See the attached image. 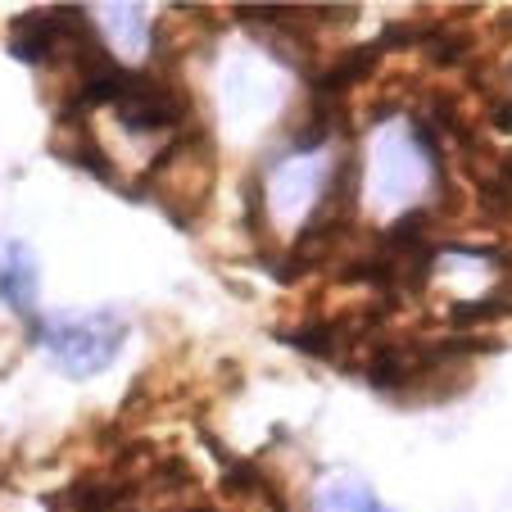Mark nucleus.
Segmentation results:
<instances>
[{
  "label": "nucleus",
  "instance_id": "obj_4",
  "mask_svg": "<svg viewBox=\"0 0 512 512\" xmlns=\"http://www.w3.org/2000/svg\"><path fill=\"white\" fill-rule=\"evenodd\" d=\"M96 19H100V32H105L118 50H127V55H145V32L150 28H145V14L136 10V5H105Z\"/></svg>",
  "mask_w": 512,
  "mask_h": 512
},
{
  "label": "nucleus",
  "instance_id": "obj_1",
  "mask_svg": "<svg viewBox=\"0 0 512 512\" xmlns=\"http://www.w3.org/2000/svg\"><path fill=\"white\" fill-rule=\"evenodd\" d=\"M28 331L68 377H96L127 345V322L114 309H91L73 313V318H32Z\"/></svg>",
  "mask_w": 512,
  "mask_h": 512
},
{
  "label": "nucleus",
  "instance_id": "obj_6",
  "mask_svg": "<svg viewBox=\"0 0 512 512\" xmlns=\"http://www.w3.org/2000/svg\"><path fill=\"white\" fill-rule=\"evenodd\" d=\"M499 127H508V132H512V105L499 109Z\"/></svg>",
  "mask_w": 512,
  "mask_h": 512
},
{
  "label": "nucleus",
  "instance_id": "obj_3",
  "mask_svg": "<svg viewBox=\"0 0 512 512\" xmlns=\"http://www.w3.org/2000/svg\"><path fill=\"white\" fill-rule=\"evenodd\" d=\"M78 23V10L73 14H23L19 23H14V55L28 59V64H46L50 55H55V46L64 41V32Z\"/></svg>",
  "mask_w": 512,
  "mask_h": 512
},
{
  "label": "nucleus",
  "instance_id": "obj_5",
  "mask_svg": "<svg viewBox=\"0 0 512 512\" xmlns=\"http://www.w3.org/2000/svg\"><path fill=\"white\" fill-rule=\"evenodd\" d=\"M318 512H386L377 503V494L358 481H331L327 490H318Z\"/></svg>",
  "mask_w": 512,
  "mask_h": 512
},
{
  "label": "nucleus",
  "instance_id": "obj_2",
  "mask_svg": "<svg viewBox=\"0 0 512 512\" xmlns=\"http://www.w3.org/2000/svg\"><path fill=\"white\" fill-rule=\"evenodd\" d=\"M0 300L19 318H37V254L23 241H5L0 250Z\"/></svg>",
  "mask_w": 512,
  "mask_h": 512
}]
</instances>
